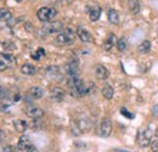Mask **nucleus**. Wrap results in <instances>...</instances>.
I'll use <instances>...</instances> for the list:
<instances>
[{
  "label": "nucleus",
  "instance_id": "nucleus-1",
  "mask_svg": "<svg viewBox=\"0 0 158 152\" xmlns=\"http://www.w3.org/2000/svg\"><path fill=\"white\" fill-rule=\"evenodd\" d=\"M74 40H76V33L71 28H66L63 32L57 34V37L55 38V44L59 46H67L73 44Z\"/></svg>",
  "mask_w": 158,
  "mask_h": 152
},
{
  "label": "nucleus",
  "instance_id": "nucleus-2",
  "mask_svg": "<svg viewBox=\"0 0 158 152\" xmlns=\"http://www.w3.org/2000/svg\"><path fill=\"white\" fill-rule=\"evenodd\" d=\"M63 31H64V26L61 21H51L43 24V32L46 34H55V33L60 34Z\"/></svg>",
  "mask_w": 158,
  "mask_h": 152
},
{
  "label": "nucleus",
  "instance_id": "nucleus-3",
  "mask_svg": "<svg viewBox=\"0 0 158 152\" xmlns=\"http://www.w3.org/2000/svg\"><path fill=\"white\" fill-rule=\"evenodd\" d=\"M57 16V11L54 7H41L37 12V17L41 22H51V19Z\"/></svg>",
  "mask_w": 158,
  "mask_h": 152
},
{
  "label": "nucleus",
  "instance_id": "nucleus-4",
  "mask_svg": "<svg viewBox=\"0 0 158 152\" xmlns=\"http://www.w3.org/2000/svg\"><path fill=\"white\" fill-rule=\"evenodd\" d=\"M151 139H152V132L147 128V129H141L138 132V136H136V140H138V144L140 147H147L151 145Z\"/></svg>",
  "mask_w": 158,
  "mask_h": 152
},
{
  "label": "nucleus",
  "instance_id": "nucleus-5",
  "mask_svg": "<svg viewBox=\"0 0 158 152\" xmlns=\"http://www.w3.org/2000/svg\"><path fill=\"white\" fill-rule=\"evenodd\" d=\"M16 63V57H14L10 54H2L0 53V72L7 70L11 65Z\"/></svg>",
  "mask_w": 158,
  "mask_h": 152
},
{
  "label": "nucleus",
  "instance_id": "nucleus-6",
  "mask_svg": "<svg viewBox=\"0 0 158 152\" xmlns=\"http://www.w3.org/2000/svg\"><path fill=\"white\" fill-rule=\"evenodd\" d=\"M112 132V123L108 118H103L101 120V124H100V135L103 136V137H107L110 136V134Z\"/></svg>",
  "mask_w": 158,
  "mask_h": 152
},
{
  "label": "nucleus",
  "instance_id": "nucleus-7",
  "mask_svg": "<svg viewBox=\"0 0 158 152\" xmlns=\"http://www.w3.org/2000/svg\"><path fill=\"white\" fill-rule=\"evenodd\" d=\"M76 34L78 36V38L80 39L83 43H90V41L93 40L91 33H90L88 29H85L83 26H78V27H77V32H76Z\"/></svg>",
  "mask_w": 158,
  "mask_h": 152
},
{
  "label": "nucleus",
  "instance_id": "nucleus-8",
  "mask_svg": "<svg viewBox=\"0 0 158 152\" xmlns=\"http://www.w3.org/2000/svg\"><path fill=\"white\" fill-rule=\"evenodd\" d=\"M78 60H73L71 62H68L66 66H64V71L69 76V78L72 77H77V73H78Z\"/></svg>",
  "mask_w": 158,
  "mask_h": 152
},
{
  "label": "nucleus",
  "instance_id": "nucleus-9",
  "mask_svg": "<svg viewBox=\"0 0 158 152\" xmlns=\"http://www.w3.org/2000/svg\"><path fill=\"white\" fill-rule=\"evenodd\" d=\"M26 114L31 118H34V119H38L40 117L44 116V111L40 108V107H37V106H29L27 107L26 110Z\"/></svg>",
  "mask_w": 158,
  "mask_h": 152
},
{
  "label": "nucleus",
  "instance_id": "nucleus-10",
  "mask_svg": "<svg viewBox=\"0 0 158 152\" xmlns=\"http://www.w3.org/2000/svg\"><path fill=\"white\" fill-rule=\"evenodd\" d=\"M32 146V141L29 139V136L27 135H22L17 142V149L21 150V151H27L29 147Z\"/></svg>",
  "mask_w": 158,
  "mask_h": 152
},
{
  "label": "nucleus",
  "instance_id": "nucleus-11",
  "mask_svg": "<svg viewBox=\"0 0 158 152\" xmlns=\"http://www.w3.org/2000/svg\"><path fill=\"white\" fill-rule=\"evenodd\" d=\"M95 74H96V78L100 80H106L110 76V72L103 65H98L95 67Z\"/></svg>",
  "mask_w": 158,
  "mask_h": 152
},
{
  "label": "nucleus",
  "instance_id": "nucleus-12",
  "mask_svg": "<svg viewBox=\"0 0 158 152\" xmlns=\"http://www.w3.org/2000/svg\"><path fill=\"white\" fill-rule=\"evenodd\" d=\"M50 97H51L54 101L60 102V101H62V100L64 99V90L59 88V87H55V88H52L51 91H50Z\"/></svg>",
  "mask_w": 158,
  "mask_h": 152
},
{
  "label": "nucleus",
  "instance_id": "nucleus-13",
  "mask_svg": "<svg viewBox=\"0 0 158 152\" xmlns=\"http://www.w3.org/2000/svg\"><path fill=\"white\" fill-rule=\"evenodd\" d=\"M114 45H117V39H116V36L113 33H110L107 36L106 40L103 41V50L106 51H110Z\"/></svg>",
  "mask_w": 158,
  "mask_h": 152
},
{
  "label": "nucleus",
  "instance_id": "nucleus-14",
  "mask_svg": "<svg viewBox=\"0 0 158 152\" xmlns=\"http://www.w3.org/2000/svg\"><path fill=\"white\" fill-rule=\"evenodd\" d=\"M21 72L24 76H34V74H37V67L32 63H24L21 67Z\"/></svg>",
  "mask_w": 158,
  "mask_h": 152
},
{
  "label": "nucleus",
  "instance_id": "nucleus-15",
  "mask_svg": "<svg viewBox=\"0 0 158 152\" xmlns=\"http://www.w3.org/2000/svg\"><path fill=\"white\" fill-rule=\"evenodd\" d=\"M14 128L17 133H24L28 128V123L23 119H16L14 120Z\"/></svg>",
  "mask_w": 158,
  "mask_h": 152
},
{
  "label": "nucleus",
  "instance_id": "nucleus-16",
  "mask_svg": "<svg viewBox=\"0 0 158 152\" xmlns=\"http://www.w3.org/2000/svg\"><path fill=\"white\" fill-rule=\"evenodd\" d=\"M107 19H108V21H110L111 23H113V24H118V22H119L118 11L114 10V9H110L108 12H107Z\"/></svg>",
  "mask_w": 158,
  "mask_h": 152
},
{
  "label": "nucleus",
  "instance_id": "nucleus-17",
  "mask_svg": "<svg viewBox=\"0 0 158 152\" xmlns=\"http://www.w3.org/2000/svg\"><path fill=\"white\" fill-rule=\"evenodd\" d=\"M100 16H101V9H100L99 6H93L91 7V10L89 11V19L91 22H95V21H98L100 19Z\"/></svg>",
  "mask_w": 158,
  "mask_h": 152
},
{
  "label": "nucleus",
  "instance_id": "nucleus-18",
  "mask_svg": "<svg viewBox=\"0 0 158 152\" xmlns=\"http://www.w3.org/2000/svg\"><path fill=\"white\" fill-rule=\"evenodd\" d=\"M28 93H29V95L32 96L33 99H40L44 95V90L40 87H32V88H29Z\"/></svg>",
  "mask_w": 158,
  "mask_h": 152
},
{
  "label": "nucleus",
  "instance_id": "nucleus-19",
  "mask_svg": "<svg viewBox=\"0 0 158 152\" xmlns=\"http://www.w3.org/2000/svg\"><path fill=\"white\" fill-rule=\"evenodd\" d=\"M101 93H102L103 97H105V99H107V100H111V99L113 97V94H114L113 88H112L111 85H108V84H105V85L102 87Z\"/></svg>",
  "mask_w": 158,
  "mask_h": 152
},
{
  "label": "nucleus",
  "instance_id": "nucleus-20",
  "mask_svg": "<svg viewBox=\"0 0 158 152\" xmlns=\"http://www.w3.org/2000/svg\"><path fill=\"white\" fill-rule=\"evenodd\" d=\"M151 50V43L148 40H143L138 46V51L140 54H147Z\"/></svg>",
  "mask_w": 158,
  "mask_h": 152
},
{
  "label": "nucleus",
  "instance_id": "nucleus-21",
  "mask_svg": "<svg viewBox=\"0 0 158 152\" xmlns=\"http://www.w3.org/2000/svg\"><path fill=\"white\" fill-rule=\"evenodd\" d=\"M12 17V14L6 7H0V21H10Z\"/></svg>",
  "mask_w": 158,
  "mask_h": 152
},
{
  "label": "nucleus",
  "instance_id": "nucleus-22",
  "mask_svg": "<svg viewBox=\"0 0 158 152\" xmlns=\"http://www.w3.org/2000/svg\"><path fill=\"white\" fill-rule=\"evenodd\" d=\"M128 5H129V10H130V12H131L133 15L139 14V11H140V2H139L138 0L129 1V2H128Z\"/></svg>",
  "mask_w": 158,
  "mask_h": 152
},
{
  "label": "nucleus",
  "instance_id": "nucleus-23",
  "mask_svg": "<svg viewBox=\"0 0 158 152\" xmlns=\"http://www.w3.org/2000/svg\"><path fill=\"white\" fill-rule=\"evenodd\" d=\"M46 73L49 76H52V77H57L61 74V68L59 66H49L48 70H46Z\"/></svg>",
  "mask_w": 158,
  "mask_h": 152
},
{
  "label": "nucleus",
  "instance_id": "nucleus-24",
  "mask_svg": "<svg viewBox=\"0 0 158 152\" xmlns=\"http://www.w3.org/2000/svg\"><path fill=\"white\" fill-rule=\"evenodd\" d=\"M127 46H128L127 38L122 37V38H119L118 40H117V49H118L119 51H124V50L127 49Z\"/></svg>",
  "mask_w": 158,
  "mask_h": 152
},
{
  "label": "nucleus",
  "instance_id": "nucleus-25",
  "mask_svg": "<svg viewBox=\"0 0 158 152\" xmlns=\"http://www.w3.org/2000/svg\"><path fill=\"white\" fill-rule=\"evenodd\" d=\"M7 95H9V90L5 87L0 85V101H4L7 97Z\"/></svg>",
  "mask_w": 158,
  "mask_h": 152
},
{
  "label": "nucleus",
  "instance_id": "nucleus-26",
  "mask_svg": "<svg viewBox=\"0 0 158 152\" xmlns=\"http://www.w3.org/2000/svg\"><path fill=\"white\" fill-rule=\"evenodd\" d=\"M2 46L6 50H14V49H16V45L14 43H11V41H4L2 43Z\"/></svg>",
  "mask_w": 158,
  "mask_h": 152
},
{
  "label": "nucleus",
  "instance_id": "nucleus-27",
  "mask_svg": "<svg viewBox=\"0 0 158 152\" xmlns=\"http://www.w3.org/2000/svg\"><path fill=\"white\" fill-rule=\"evenodd\" d=\"M120 113L123 114L124 117H127V118H129V119H131V118H134V114L130 113V112H128V110L127 108H124V107H122L120 108Z\"/></svg>",
  "mask_w": 158,
  "mask_h": 152
},
{
  "label": "nucleus",
  "instance_id": "nucleus-28",
  "mask_svg": "<svg viewBox=\"0 0 158 152\" xmlns=\"http://www.w3.org/2000/svg\"><path fill=\"white\" fill-rule=\"evenodd\" d=\"M2 152H17V150H16L15 146H12V145H7V146L4 147Z\"/></svg>",
  "mask_w": 158,
  "mask_h": 152
},
{
  "label": "nucleus",
  "instance_id": "nucleus-29",
  "mask_svg": "<svg viewBox=\"0 0 158 152\" xmlns=\"http://www.w3.org/2000/svg\"><path fill=\"white\" fill-rule=\"evenodd\" d=\"M151 149H152V152H158V140L152 141V144H151Z\"/></svg>",
  "mask_w": 158,
  "mask_h": 152
},
{
  "label": "nucleus",
  "instance_id": "nucleus-30",
  "mask_svg": "<svg viewBox=\"0 0 158 152\" xmlns=\"http://www.w3.org/2000/svg\"><path fill=\"white\" fill-rule=\"evenodd\" d=\"M35 53H37L39 56H45V55H46V53H45V50H44L43 48H38V50H37Z\"/></svg>",
  "mask_w": 158,
  "mask_h": 152
},
{
  "label": "nucleus",
  "instance_id": "nucleus-31",
  "mask_svg": "<svg viewBox=\"0 0 158 152\" xmlns=\"http://www.w3.org/2000/svg\"><path fill=\"white\" fill-rule=\"evenodd\" d=\"M151 111H152V114H153V116L158 117V103H157V105H155V106L152 107V110H151Z\"/></svg>",
  "mask_w": 158,
  "mask_h": 152
},
{
  "label": "nucleus",
  "instance_id": "nucleus-32",
  "mask_svg": "<svg viewBox=\"0 0 158 152\" xmlns=\"http://www.w3.org/2000/svg\"><path fill=\"white\" fill-rule=\"evenodd\" d=\"M26 152H38V149H37L35 146H33V145H32V146H31V147H29Z\"/></svg>",
  "mask_w": 158,
  "mask_h": 152
},
{
  "label": "nucleus",
  "instance_id": "nucleus-33",
  "mask_svg": "<svg viewBox=\"0 0 158 152\" xmlns=\"http://www.w3.org/2000/svg\"><path fill=\"white\" fill-rule=\"evenodd\" d=\"M31 57H32L33 60H39V58H40V56L38 55V54H37V53H33V54L31 55Z\"/></svg>",
  "mask_w": 158,
  "mask_h": 152
},
{
  "label": "nucleus",
  "instance_id": "nucleus-34",
  "mask_svg": "<svg viewBox=\"0 0 158 152\" xmlns=\"http://www.w3.org/2000/svg\"><path fill=\"white\" fill-rule=\"evenodd\" d=\"M4 135H5V134H4V132L0 129V142L2 141V137H4Z\"/></svg>",
  "mask_w": 158,
  "mask_h": 152
},
{
  "label": "nucleus",
  "instance_id": "nucleus-35",
  "mask_svg": "<svg viewBox=\"0 0 158 152\" xmlns=\"http://www.w3.org/2000/svg\"><path fill=\"white\" fill-rule=\"evenodd\" d=\"M155 134H156V136L158 137V127H157V129H156V132H155Z\"/></svg>",
  "mask_w": 158,
  "mask_h": 152
},
{
  "label": "nucleus",
  "instance_id": "nucleus-36",
  "mask_svg": "<svg viewBox=\"0 0 158 152\" xmlns=\"http://www.w3.org/2000/svg\"><path fill=\"white\" fill-rule=\"evenodd\" d=\"M118 152H128V151H124V150H118Z\"/></svg>",
  "mask_w": 158,
  "mask_h": 152
}]
</instances>
